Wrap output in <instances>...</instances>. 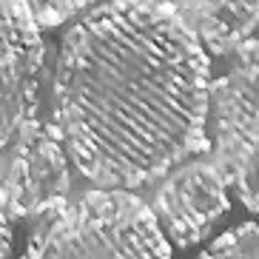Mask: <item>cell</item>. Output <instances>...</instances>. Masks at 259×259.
Returning <instances> with one entry per match:
<instances>
[{
  "mask_svg": "<svg viewBox=\"0 0 259 259\" xmlns=\"http://www.w3.org/2000/svg\"><path fill=\"white\" fill-rule=\"evenodd\" d=\"M69 191V151L60 131L31 122L3 151V222L63 202Z\"/></svg>",
  "mask_w": 259,
  "mask_h": 259,
  "instance_id": "4",
  "label": "cell"
},
{
  "mask_svg": "<svg viewBox=\"0 0 259 259\" xmlns=\"http://www.w3.org/2000/svg\"><path fill=\"white\" fill-rule=\"evenodd\" d=\"M225 174L211 165H191L177 171L154 197V217L168 242L194 248L228 213Z\"/></svg>",
  "mask_w": 259,
  "mask_h": 259,
  "instance_id": "6",
  "label": "cell"
},
{
  "mask_svg": "<svg viewBox=\"0 0 259 259\" xmlns=\"http://www.w3.org/2000/svg\"><path fill=\"white\" fill-rule=\"evenodd\" d=\"M259 26V0H199V37L213 54L239 49Z\"/></svg>",
  "mask_w": 259,
  "mask_h": 259,
  "instance_id": "7",
  "label": "cell"
},
{
  "mask_svg": "<svg viewBox=\"0 0 259 259\" xmlns=\"http://www.w3.org/2000/svg\"><path fill=\"white\" fill-rule=\"evenodd\" d=\"M23 259H171L154 211L131 194L97 191L34 213Z\"/></svg>",
  "mask_w": 259,
  "mask_h": 259,
  "instance_id": "2",
  "label": "cell"
},
{
  "mask_svg": "<svg viewBox=\"0 0 259 259\" xmlns=\"http://www.w3.org/2000/svg\"><path fill=\"white\" fill-rule=\"evenodd\" d=\"M26 3H29L37 26L54 29V26H63L66 20L77 17L80 12H85L94 0H26Z\"/></svg>",
  "mask_w": 259,
  "mask_h": 259,
  "instance_id": "9",
  "label": "cell"
},
{
  "mask_svg": "<svg viewBox=\"0 0 259 259\" xmlns=\"http://www.w3.org/2000/svg\"><path fill=\"white\" fill-rule=\"evenodd\" d=\"M0 37H3V151L15 143L34 120L40 71H43V40L37 20L26 0H0Z\"/></svg>",
  "mask_w": 259,
  "mask_h": 259,
  "instance_id": "5",
  "label": "cell"
},
{
  "mask_svg": "<svg viewBox=\"0 0 259 259\" xmlns=\"http://www.w3.org/2000/svg\"><path fill=\"white\" fill-rule=\"evenodd\" d=\"M217 151L245 208L259 213V40L239 49L213 85Z\"/></svg>",
  "mask_w": 259,
  "mask_h": 259,
  "instance_id": "3",
  "label": "cell"
},
{
  "mask_svg": "<svg viewBox=\"0 0 259 259\" xmlns=\"http://www.w3.org/2000/svg\"><path fill=\"white\" fill-rule=\"evenodd\" d=\"M208 57L162 0H111L66 31L54 128L83 177L134 188L205 151Z\"/></svg>",
  "mask_w": 259,
  "mask_h": 259,
  "instance_id": "1",
  "label": "cell"
},
{
  "mask_svg": "<svg viewBox=\"0 0 259 259\" xmlns=\"http://www.w3.org/2000/svg\"><path fill=\"white\" fill-rule=\"evenodd\" d=\"M199 259H259V222L222 234Z\"/></svg>",
  "mask_w": 259,
  "mask_h": 259,
  "instance_id": "8",
  "label": "cell"
}]
</instances>
